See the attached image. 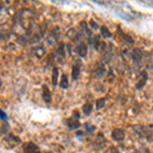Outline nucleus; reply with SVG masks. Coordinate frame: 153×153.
Masks as SVG:
<instances>
[{
	"label": "nucleus",
	"instance_id": "23",
	"mask_svg": "<svg viewBox=\"0 0 153 153\" xmlns=\"http://www.w3.org/2000/svg\"><path fill=\"white\" fill-rule=\"evenodd\" d=\"M134 153H150V151H149V149H146V148H145L143 151H141V150H138V149L135 150Z\"/></svg>",
	"mask_w": 153,
	"mask_h": 153
},
{
	"label": "nucleus",
	"instance_id": "18",
	"mask_svg": "<svg viewBox=\"0 0 153 153\" xmlns=\"http://www.w3.org/2000/svg\"><path fill=\"white\" fill-rule=\"evenodd\" d=\"M91 44L94 46L95 49H98V48H99V45H100L99 38H98V37H94V39H93V40H91Z\"/></svg>",
	"mask_w": 153,
	"mask_h": 153
},
{
	"label": "nucleus",
	"instance_id": "3",
	"mask_svg": "<svg viewBox=\"0 0 153 153\" xmlns=\"http://www.w3.org/2000/svg\"><path fill=\"white\" fill-rule=\"evenodd\" d=\"M66 126L71 130H76L81 127V124H80V122H79V118L73 117L66 120Z\"/></svg>",
	"mask_w": 153,
	"mask_h": 153
},
{
	"label": "nucleus",
	"instance_id": "20",
	"mask_svg": "<svg viewBox=\"0 0 153 153\" xmlns=\"http://www.w3.org/2000/svg\"><path fill=\"white\" fill-rule=\"evenodd\" d=\"M106 153H120V151L117 150V147H110L109 149L106 151Z\"/></svg>",
	"mask_w": 153,
	"mask_h": 153
},
{
	"label": "nucleus",
	"instance_id": "2",
	"mask_svg": "<svg viewBox=\"0 0 153 153\" xmlns=\"http://www.w3.org/2000/svg\"><path fill=\"white\" fill-rule=\"evenodd\" d=\"M111 137L114 141L117 142H120V141H124L125 139V132L120 129H114L112 131L111 133Z\"/></svg>",
	"mask_w": 153,
	"mask_h": 153
},
{
	"label": "nucleus",
	"instance_id": "11",
	"mask_svg": "<svg viewBox=\"0 0 153 153\" xmlns=\"http://www.w3.org/2000/svg\"><path fill=\"white\" fill-rule=\"evenodd\" d=\"M58 76H59V70L57 68H53V70H52V84L54 86L57 85Z\"/></svg>",
	"mask_w": 153,
	"mask_h": 153
},
{
	"label": "nucleus",
	"instance_id": "19",
	"mask_svg": "<svg viewBox=\"0 0 153 153\" xmlns=\"http://www.w3.org/2000/svg\"><path fill=\"white\" fill-rule=\"evenodd\" d=\"M120 35H122L123 37H124V39H125L126 41L128 42V43H131V44H134V43H135V42H134V40H133V39L131 38L130 36L126 35V34H125V33H123V32H122V33H120Z\"/></svg>",
	"mask_w": 153,
	"mask_h": 153
},
{
	"label": "nucleus",
	"instance_id": "21",
	"mask_svg": "<svg viewBox=\"0 0 153 153\" xmlns=\"http://www.w3.org/2000/svg\"><path fill=\"white\" fill-rule=\"evenodd\" d=\"M0 120H7V115H6V113L4 112V111H2L1 109H0Z\"/></svg>",
	"mask_w": 153,
	"mask_h": 153
},
{
	"label": "nucleus",
	"instance_id": "24",
	"mask_svg": "<svg viewBox=\"0 0 153 153\" xmlns=\"http://www.w3.org/2000/svg\"><path fill=\"white\" fill-rule=\"evenodd\" d=\"M1 85H2V81L0 80V87H1Z\"/></svg>",
	"mask_w": 153,
	"mask_h": 153
},
{
	"label": "nucleus",
	"instance_id": "14",
	"mask_svg": "<svg viewBox=\"0 0 153 153\" xmlns=\"http://www.w3.org/2000/svg\"><path fill=\"white\" fill-rule=\"evenodd\" d=\"M59 86H60V88H62V89L68 88V76L66 75H62V76H61V81H60Z\"/></svg>",
	"mask_w": 153,
	"mask_h": 153
},
{
	"label": "nucleus",
	"instance_id": "17",
	"mask_svg": "<svg viewBox=\"0 0 153 153\" xmlns=\"http://www.w3.org/2000/svg\"><path fill=\"white\" fill-rule=\"evenodd\" d=\"M85 128H86V130H87V132H89V133H93L96 131V127L93 126L92 124H90V123H86Z\"/></svg>",
	"mask_w": 153,
	"mask_h": 153
},
{
	"label": "nucleus",
	"instance_id": "6",
	"mask_svg": "<svg viewBox=\"0 0 153 153\" xmlns=\"http://www.w3.org/2000/svg\"><path fill=\"white\" fill-rule=\"evenodd\" d=\"M76 51L81 57H86V55H87V53H88V48L85 43H80L76 47Z\"/></svg>",
	"mask_w": 153,
	"mask_h": 153
},
{
	"label": "nucleus",
	"instance_id": "5",
	"mask_svg": "<svg viewBox=\"0 0 153 153\" xmlns=\"http://www.w3.org/2000/svg\"><path fill=\"white\" fill-rule=\"evenodd\" d=\"M42 98H43V100L45 101L46 103L51 102V93L46 85L42 86Z\"/></svg>",
	"mask_w": 153,
	"mask_h": 153
},
{
	"label": "nucleus",
	"instance_id": "7",
	"mask_svg": "<svg viewBox=\"0 0 153 153\" xmlns=\"http://www.w3.org/2000/svg\"><path fill=\"white\" fill-rule=\"evenodd\" d=\"M38 151V147L33 143H27L24 146V152L25 153H35Z\"/></svg>",
	"mask_w": 153,
	"mask_h": 153
},
{
	"label": "nucleus",
	"instance_id": "10",
	"mask_svg": "<svg viewBox=\"0 0 153 153\" xmlns=\"http://www.w3.org/2000/svg\"><path fill=\"white\" fill-rule=\"evenodd\" d=\"M100 33H101V35H102V37H104V38H111L112 37V34H111V32L109 31L107 28H106L105 26H102L100 28Z\"/></svg>",
	"mask_w": 153,
	"mask_h": 153
},
{
	"label": "nucleus",
	"instance_id": "15",
	"mask_svg": "<svg viewBox=\"0 0 153 153\" xmlns=\"http://www.w3.org/2000/svg\"><path fill=\"white\" fill-rule=\"evenodd\" d=\"M105 102H106L105 98H99V99L96 101V109L97 110L102 109V108L105 106Z\"/></svg>",
	"mask_w": 153,
	"mask_h": 153
},
{
	"label": "nucleus",
	"instance_id": "9",
	"mask_svg": "<svg viewBox=\"0 0 153 153\" xmlns=\"http://www.w3.org/2000/svg\"><path fill=\"white\" fill-rule=\"evenodd\" d=\"M142 59V52L140 49H134L133 50V60L135 62H139Z\"/></svg>",
	"mask_w": 153,
	"mask_h": 153
},
{
	"label": "nucleus",
	"instance_id": "8",
	"mask_svg": "<svg viewBox=\"0 0 153 153\" xmlns=\"http://www.w3.org/2000/svg\"><path fill=\"white\" fill-rule=\"evenodd\" d=\"M80 74H81V68H80V66L74 65V66H73V70H71V78H73V80H74V81L78 80L79 76H80Z\"/></svg>",
	"mask_w": 153,
	"mask_h": 153
},
{
	"label": "nucleus",
	"instance_id": "13",
	"mask_svg": "<svg viewBox=\"0 0 153 153\" xmlns=\"http://www.w3.org/2000/svg\"><path fill=\"white\" fill-rule=\"evenodd\" d=\"M34 53L36 54L37 57L41 58L44 56V54H45V50H44V48L42 47V46H38V47H36L34 49Z\"/></svg>",
	"mask_w": 153,
	"mask_h": 153
},
{
	"label": "nucleus",
	"instance_id": "1",
	"mask_svg": "<svg viewBox=\"0 0 153 153\" xmlns=\"http://www.w3.org/2000/svg\"><path fill=\"white\" fill-rule=\"evenodd\" d=\"M132 128H133V130H134V133L140 138V139H144L149 142L152 141V133H151V131L148 130L146 127L141 126V125H135V126H133Z\"/></svg>",
	"mask_w": 153,
	"mask_h": 153
},
{
	"label": "nucleus",
	"instance_id": "4",
	"mask_svg": "<svg viewBox=\"0 0 153 153\" xmlns=\"http://www.w3.org/2000/svg\"><path fill=\"white\" fill-rule=\"evenodd\" d=\"M147 71H141V75H140V80L139 82H138V84L136 85V88L137 89H142L143 87H144L145 85H146V82H147Z\"/></svg>",
	"mask_w": 153,
	"mask_h": 153
},
{
	"label": "nucleus",
	"instance_id": "16",
	"mask_svg": "<svg viewBox=\"0 0 153 153\" xmlns=\"http://www.w3.org/2000/svg\"><path fill=\"white\" fill-rule=\"evenodd\" d=\"M57 55L60 56L61 58L65 57V44H60L57 49Z\"/></svg>",
	"mask_w": 153,
	"mask_h": 153
},
{
	"label": "nucleus",
	"instance_id": "22",
	"mask_svg": "<svg viewBox=\"0 0 153 153\" xmlns=\"http://www.w3.org/2000/svg\"><path fill=\"white\" fill-rule=\"evenodd\" d=\"M90 25H91V27H92L93 29H95V30L98 29V25L96 24L95 22L93 21V19H91V21H90Z\"/></svg>",
	"mask_w": 153,
	"mask_h": 153
},
{
	"label": "nucleus",
	"instance_id": "12",
	"mask_svg": "<svg viewBox=\"0 0 153 153\" xmlns=\"http://www.w3.org/2000/svg\"><path fill=\"white\" fill-rule=\"evenodd\" d=\"M92 104L91 103H85V104L83 105V107H82V110H83V112H84V114L85 115H90V113L92 112Z\"/></svg>",
	"mask_w": 153,
	"mask_h": 153
}]
</instances>
